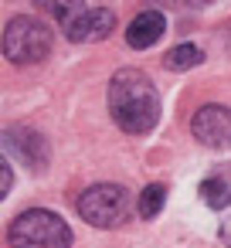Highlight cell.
I'll use <instances>...</instances> for the list:
<instances>
[{"instance_id": "cell-4", "label": "cell", "mask_w": 231, "mask_h": 248, "mask_svg": "<svg viewBox=\"0 0 231 248\" xmlns=\"http://www.w3.org/2000/svg\"><path fill=\"white\" fill-rule=\"evenodd\" d=\"M51 51V31L34 17H14L4 28V55L17 65L41 62Z\"/></svg>"}, {"instance_id": "cell-2", "label": "cell", "mask_w": 231, "mask_h": 248, "mask_svg": "<svg viewBox=\"0 0 231 248\" xmlns=\"http://www.w3.org/2000/svg\"><path fill=\"white\" fill-rule=\"evenodd\" d=\"M14 248H68L72 228L55 211H24L11 228Z\"/></svg>"}, {"instance_id": "cell-8", "label": "cell", "mask_w": 231, "mask_h": 248, "mask_svg": "<svg viewBox=\"0 0 231 248\" xmlns=\"http://www.w3.org/2000/svg\"><path fill=\"white\" fill-rule=\"evenodd\" d=\"M163 31H167L163 14H160V11H143V14H136V17L129 21L126 41H129V48L143 51V48H153V45L163 38Z\"/></svg>"}, {"instance_id": "cell-6", "label": "cell", "mask_w": 231, "mask_h": 248, "mask_svg": "<svg viewBox=\"0 0 231 248\" xmlns=\"http://www.w3.org/2000/svg\"><path fill=\"white\" fill-rule=\"evenodd\" d=\"M112 28H116V17L106 7H75L72 17L65 21L68 41H102L109 38Z\"/></svg>"}, {"instance_id": "cell-7", "label": "cell", "mask_w": 231, "mask_h": 248, "mask_svg": "<svg viewBox=\"0 0 231 248\" xmlns=\"http://www.w3.org/2000/svg\"><path fill=\"white\" fill-rule=\"evenodd\" d=\"M200 201L221 217V234L231 245V167L214 170L211 177L200 180Z\"/></svg>"}, {"instance_id": "cell-10", "label": "cell", "mask_w": 231, "mask_h": 248, "mask_svg": "<svg viewBox=\"0 0 231 248\" xmlns=\"http://www.w3.org/2000/svg\"><path fill=\"white\" fill-rule=\"evenodd\" d=\"M163 201H167V187L163 184H150L143 194H139V214L143 217H156L160 211H163Z\"/></svg>"}, {"instance_id": "cell-9", "label": "cell", "mask_w": 231, "mask_h": 248, "mask_svg": "<svg viewBox=\"0 0 231 248\" xmlns=\"http://www.w3.org/2000/svg\"><path fill=\"white\" fill-rule=\"evenodd\" d=\"M200 62H204V55H200L197 45H177V48H170L167 58H163V65H167L170 72H187V68H194V65H200Z\"/></svg>"}, {"instance_id": "cell-11", "label": "cell", "mask_w": 231, "mask_h": 248, "mask_svg": "<svg viewBox=\"0 0 231 248\" xmlns=\"http://www.w3.org/2000/svg\"><path fill=\"white\" fill-rule=\"evenodd\" d=\"M11 190V163H4V194Z\"/></svg>"}, {"instance_id": "cell-1", "label": "cell", "mask_w": 231, "mask_h": 248, "mask_svg": "<svg viewBox=\"0 0 231 248\" xmlns=\"http://www.w3.org/2000/svg\"><path fill=\"white\" fill-rule=\"evenodd\" d=\"M109 112H112L119 129L150 133L160 119V95H156L153 82L143 72L123 68L109 82Z\"/></svg>"}, {"instance_id": "cell-3", "label": "cell", "mask_w": 231, "mask_h": 248, "mask_svg": "<svg viewBox=\"0 0 231 248\" xmlns=\"http://www.w3.org/2000/svg\"><path fill=\"white\" fill-rule=\"evenodd\" d=\"M129 194L119 184H99L78 197V214L95 228H119L129 217Z\"/></svg>"}, {"instance_id": "cell-5", "label": "cell", "mask_w": 231, "mask_h": 248, "mask_svg": "<svg viewBox=\"0 0 231 248\" xmlns=\"http://www.w3.org/2000/svg\"><path fill=\"white\" fill-rule=\"evenodd\" d=\"M190 129H194V136L204 146L231 150V109L228 106H204V109H197Z\"/></svg>"}]
</instances>
